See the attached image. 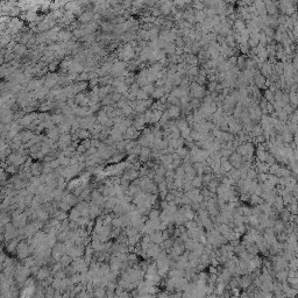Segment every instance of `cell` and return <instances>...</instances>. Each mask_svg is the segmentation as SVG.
I'll return each instance as SVG.
<instances>
[{
    "label": "cell",
    "mask_w": 298,
    "mask_h": 298,
    "mask_svg": "<svg viewBox=\"0 0 298 298\" xmlns=\"http://www.w3.org/2000/svg\"><path fill=\"white\" fill-rule=\"evenodd\" d=\"M57 207H58L59 210H63V211H65V212H68V211H70L71 210V206L68 202H65L64 199H62L61 202H58V205H57Z\"/></svg>",
    "instance_id": "cell-10"
},
{
    "label": "cell",
    "mask_w": 298,
    "mask_h": 298,
    "mask_svg": "<svg viewBox=\"0 0 298 298\" xmlns=\"http://www.w3.org/2000/svg\"><path fill=\"white\" fill-rule=\"evenodd\" d=\"M149 235H150V239H152V241L154 243H160L162 241V235H161L160 232L158 233L157 232H152Z\"/></svg>",
    "instance_id": "cell-12"
},
{
    "label": "cell",
    "mask_w": 298,
    "mask_h": 298,
    "mask_svg": "<svg viewBox=\"0 0 298 298\" xmlns=\"http://www.w3.org/2000/svg\"><path fill=\"white\" fill-rule=\"evenodd\" d=\"M161 182H163V177H162V175L156 174L155 177H154V183H155V184H160Z\"/></svg>",
    "instance_id": "cell-16"
},
{
    "label": "cell",
    "mask_w": 298,
    "mask_h": 298,
    "mask_svg": "<svg viewBox=\"0 0 298 298\" xmlns=\"http://www.w3.org/2000/svg\"><path fill=\"white\" fill-rule=\"evenodd\" d=\"M106 291L105 286H96V290L93 292V296H97V297H103V296H106Z\"/></svg>",
    "instance_id": "cell-11"
},
{
    "label": "cell",
    "mask_w": 298,
    "mask_h": 298,
    "mask_svg": "<svg viewBox=\"0 0 298 298\" xmlns=\"http://www.w3.org/2000/svg\"><path fill=\"white\" fill-rule=\"evenodd\" d=\"M112 99L114 100V101H120V100H121V93H120V92L114 93L113 96H112Z\"/></svg>",
    "instance_id": "cell-17"
},
{
    "label": "cell",
    "mask_w": 298,
    "mask_h": 298,
    "mask_svg": "<svg viewBox=\"0 0 298 298\" xmlns=\"http://www.w3.org/2000/svg\"><path fill=\"white\" fill-rule=\"evenodd\" d=\"M138 135H139V132H138V129L135 128V127H128L127 130L125 132L123 139H127V140L130 139V140H133V139H135Z\"/></svg>",
    "instance_id": "cell-6"
},
{
    "label": "cell",
    "mask_w": 298,
    "mask_h": 298,
    "mask_svg": "<svg viewBox=\"0 0 298 298\" xmlns=\"http://www.w3.org/2000/svg\"><path fill=\"white\" fill-rule=\"evenodd\" d=\"M51 274H53V271H51V268H50V267H48V266H42L41 268H40V270H39L37 275H36V278H37V281L41 282V281L47 280Z\"/></svg>",
    "instance_id": "cell-3"
},
{
    "label": "cell",
    "mask_w": 298,
    "mask_h": 298,
    "mask_svg": "<svg viewBox=\"0 0 298 298\" xmlns=\"http://www.w3.org/2000/svg\"><path fill=\"white\" fill-rule=\"evenodd\" d=\"M81 217H82L81 212L77 210V207H75V209H71L70 210V213H69L68 218H69L70 221H78V219H79Z\"/></svg>",
    "instance_id": "cell-8"
},
{
    "label": "cell",
    "mask_w": 298,
    "mask_h": 298,
    "mask_svg": "<svg viewBox=\"0 0 298 298\" xmlns=\"http://www.w3.org/2000/svg\"><path fill=\"white\" fill-rule=\"evenodd\" d=\"M43 164L44 163H33L30 165V174L33 176H40L42 175V169H43Z\"/></svg>",
    "instance_id": "cell-5"
},
{
    "label": "cell",
    "mask_w": 298,
    "mask_h": 298,
    "mask_svg": "<svg viewBox=\"0 0 298 298\" xmlns=\"http://www.w3.org/2000/svg\"><path fill=\"white\" fill-rule=\"evenodd\" d=\"M68 254H69L70 256L74 257V258H81V257L85 254L84 247H83V246H79V245H74L71 248L68 249Z\"/></svg>",
    "instance_id": "cell-1"
},
{
    "label": "cell",
    "mask_w": 298,
    "mask_h": 298,
    "mask_svg": "<svg viewBox=\"0 0 298 298\" xmlns=\"http://www.w3.org/2000/svg\"><path fill=\"white\" fill-rule=\"evenodd\" d=\"M152 157V150L149 149V147H142L140 155H139V161L140 162H148Z\"/></svg>",
    "instance_id": "cell-4"
},
{
    "label": "cell",
    "mask_w": 298,
    "mask_h": 298,
    "mask_svg": "<svg viewBox=\"0 0 298 298\" xmlns=\"http://www.w3.org/2000/svg\"><path fill=\"white\" fill-rule=\"evenodd\" d=\"M58 262L62 264V267H63V268H66V267H69L71 263L74 262V257L70 256L69 254H64L63 256L61 257V260H59Z\"/></svg>",
    "instance_id": "cell-7"
},
{
    "label": "cell",
    "mask_w": 298,
    "mask_h": 298,
    "mask_svg": "<svg viewBox=\"0 0 298 298\" xmlns=\"http://www.w3.org/2000/svg\"><path fill=\"white\" fill-rule=\"evenodd\" d=\"M41 147H42V142H39V143H36L34 146H32L29 148L30 154H36V153L41 152Z\"/></svg>",
    "instance_id": "cell-14"
},
{
    "label": "cell",
    "mask_w": 298,
    "mask_h": 298,
    "mask_svg": "<svg viewBox=\"0 0 298 298\" xmlns=\"http://www.w3.org/2000/svg\"><path fill=\"white\" fill-rule=\"evenodd\" d=\"M161 161H162L164 164H168V163H170V162H171V157H170V156H162Z\"/></svg>",
    "instance_id": "cell-18"
},
{
    "label": "cell",
    "mask_w": 298,
    "mask_h": 298,
    "mask_svg": "<svg viewBox=\"0 0 298 298\" xmlns=\"http://www.w3.org/2000/svg\"><path fill=\"white\" fill-rule=\"evenodd\" d=\"M51 217H54V218H56L57 220H59V221H63V220H65L66 218H68V214H66V212L63 210H55V212H54V214Z\"/></svg>",
    "instance_id": "cell-9"
},
{
    "label": "cell",
    "mask_w": 298,
    "mask_h": 298,
    "mask_svg": "<svg viewBox=\"0 0 298 298\" xmlns=\"http://www.w3.org/2000/svg\"><path fill=\"white\" fill-rule=\"evenodd\" d=\"M70 145H71V136L68 133H63V134L59 136L57 146L61 148V150H65Z\"/></svg>",
    "instance_id": "cell-2"
},
{
    "label": "cell",
    "mask_w": 298,
    "mask_h": 298,
    "mask_svg": "<svg viewBox=\"0 0 298 298\" xmlns=\"http://www.w3.org/2000/svg\"><path fill=\"white\" fill-rule=\"evenodd\" d=\"M5 182H6V175H5V171L2 170L1 171V183L5 184Z\"/></svg>",
    "instance_id": "cell-19"
},
{
    "label": "cell",
    "mask_w": 298,
    "mask_h": 298,
    "mask_svg": "<svg viewBox=\"0 0 298 298\" xmlns=\"http://www.w3.org/2000/svg\"><path fill=\"white\" fill-rule=\"evenodd\" d=\"M77 135H78L79 139H82V140L84 139L85 140V139H88L89 136H90V133H89L88 130H78V134Z\"/></svg>",
    "instance_id": "cell-15"
},
{
    "label": "cell",
    "mask_w": 298,
    "mask_h": 298,
    "mask_svg": "<svg viewBox=\"0 0 298 298\" xmlns=\"http://www.w3.org/2000/svg\"><path fill=\"white\" fill-rule=\"evenodd\" d=\"M158 217H160V212L157 210H152L148 213L149 220H158Z\"/></svg>",
    "instance_id": "cell-13"
}]
</instances>
